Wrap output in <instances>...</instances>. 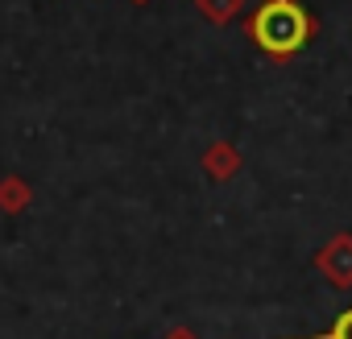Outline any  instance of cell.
I'll use <instances>...</instances> for the list:
<instances>
[{
	"mask_svg": "<svg viewBox=\"0 0 352 339\" xmlns=\"http://www.w3.org/2000/svg\"><path fill=\"white\" fill-rule=\"evenodd\" d=\"M307 339H352V310H344L331 331H319V335H307Z\"/></svg>",
	"mask_w": 352,
	"mask_h": 339,
	"instance_id": "obj_3",
	"label": "cell"
},
{
	"mask_svg": "<svg viewBox=\"0 0 352 339\" xmlns=\"http://www.w3.org/2000/svg\"><path fill=\"white\" fill-rule=\"evenodd\" d=\"M307 38H311V17L294 0H265L253 17V42L274 58H290L294 50H302Z\"/></svg>",
	"mask_w": 352,
	"mask_h": 339,
	"instance_id": "obj_1",
	"label": "cell"
},
{
	"mask_svg": "<svg viewBox=\"0 0 352 339\" xmlns=\"http://www.w3.org/2000/svg\"><path fill=\"white\" fill-rule=\"evenodd\" d=\"M319 269L331 277V285H352V236H336L319 253Z\"/></svg>",
	"mask_w": 352,
	"mask_h": 339,
	"instance_id": "obj_2",
	"label": "cell"
}]
</instances>
